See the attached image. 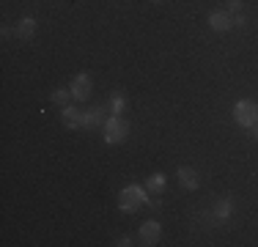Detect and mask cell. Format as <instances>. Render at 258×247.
Masks as SVG:
<instances>
[{
    "instance_id": "13",
    "label": "cell",
    "mask_w": 258,
    "mask_h": 247,
    "mask_svg": "<svg viewBox=\"0 0 258 247\" xmlns=\"http://www.w3.org/2000/svg\"><path fill=\"white\" fill-rule=\"evenodd\" d=\"M124 110H126V96L121 94V91H113V94H110V113L121 115Z\"/></svg>"
},
{
    "instance_id": "14",
    "label": "cell",
    "mask_w": 258,
    "mask_h": 247,
    "mask_svg": "<svg viewBox=\"0 0 258 247\" xmlns=\"http://www.w3.org/2000/svg\"><path fill=\"white\" fill-rule=\"evenodd\" d=\"M52 104H60V107H66V102L72 99V91H66V88H58V91H52Z\"/></svg>"
},
{
    "instance_id": "1",
    "label": "cell",
    "mask_w": 258,
    "mask_h": 247,
    "mask_svg": "<svg viewBox=\"0 0 258 247\" xmlns=\"http://www.w3.org/2000/svg\"><path fill=\"white\" fill-rule=\"evenodd\" d=\"M149 201V190L140 187V184H126L124 190H121V212L124 214H135L143 203Z\"/></svg>"
},
{
    "instance_id": "4",
    "label": "cell",
    "mask_w": 258,
    "mask_h": 247,
    "mask_svg": "<svg viewBox=\"0 0 258 247\" xmlns=\"http://www.w3.org/2000/svg\"><path fill=\"white\" fill-rule=\"evenodd\" d=\"M91 88H94V83H91V74H85V72L75 74V80H72V85H69L72 99H77V102H85V99L91 96Z\"/></svg>"
},
{
    "instance_id": "7",
    "label": "cell",
    "mask_w": 258,
    "mask_h": 247,
    "mask_svg": "<svg viewBox=\"0 0 258 247\" xmlns=\"http://www.w3.org/2000/svg\"><path fill=\"white\" fill-rule=\"evenodd\" d=\"M36 25H39V22H36L33 17H22V20L17 22V28H14V36L20 41H30L36 36Z\"/></svg>"
},
{
    "instance_id": "2",
    "label": "cell",
    "mask_w": 258,
    "mask_h": 247,
    "mask_svg": "<svg viewBox=\"0 0 258 247\" xmlns=\"http://www.w3.org/2000/svg\"><path fill=\"white\" fill-rule=\"evenodd\" d=\"M102 129H104V143L118 146V143H124L126 135H129V121L124 118V115H110Z\"/></svg>"
},
{
    "instance_id": "10",
    "label": "cell",
    "mask_w": 258,
    "mask_h": 247,
    "mask_svg": "<svg viewBox=\"0 0 258 247\" xmlns=\"http://www.w3.org/2000/svg\"><path fill=\"white\" fill-rule=\"evenodd\" d=\"M231 214H233V201H231V198H220V201L214 203V220L225 222Z\"/></svg>"
},
{
    "instance_id": "17",
    "label": "cell",
    "mask_w": 258,
    "mask_h": 247,
    "mask_svg": "<svg viewBox=\"0 0 258 247\" xmlns=\"http://www.w3.org/2000/svg\"><path fill=\"white\" fill-rule=\"evenodd\" d=\"M255 138H258V124H255Z\"/></svg>"
},
{
    "instance_id": "8",
    "label": "cell",
    "mask_w": 258,
    "mask_h": 247,
    "mask_svg": "<svg viewBox=\"0 0 258 247\" xmlns=\"http://www.w3.org/2000/svg\"><path fill=\"white\" fill-rule=\"evenodd\" d=\"M176 178H179V184H181L184 190H189V193H192V190H198V184H201L198 173H195L192 168H187V165L176 170Z\"/></svg>"
},
{
    "instance_id": "16",
    "label": "cell",
    "mask_w": 258,
    "mask_h": 247,
    "mask_svg": "<svg viewBox=\"0 0 258 247\" xmlns=\"http://www.w3.org/2000/svg\"><path fill=\"white\" fill-rule=\"evenodd\" d=\"M115 244H118V247H129V244H132V239H129V236H121Z\"/></svg>"
},
{
    "instance_id": "11",
    "label": "cell",
    "mask_w": 258,
    "mask_h": 247,
    "mask_svg": "<svg viewBox=\"0 0 258 247\" xmlns=\"http://www.w3.org/2000/svg\"><path fill=\"white\" fill-rule=\"evenodd\" d=\"M60 113H63V124L69 129L83 127V110H77V107H60Z\"/></svg>"
},
{
    "instance_id": "12",
    "label": "cell",
    "mask_w": 258,
    "mask_h": 247,
    "mask_svg": "<svg viewBox=\"0 0 258 247\" xmlns=\"http://www.w3.org/2000/svg\"><path fill=\"white\" fill-rule=\"evenodd\" d=\"M165 184H168L165 173H154V176H149V181H146V190H149V195H162Z\"/></svg>"
},
{
    "instance_id": "5",
    "label": "cell",
    "mask_w": 258,
    "mask_h": 247,
    "mask_svg": "<svg viewBox=\"0 0 258 247\" xmlns=\"http://www.w3.org/2000/svg\"><path fill=\"white\" fill-rule=\"evenodd\" d=\"M159 239H162V225H159L157 220H149V222L140 225V242H143L146 247L159 244Z\"/></svg>"
},
{
    "instance_id": "18",
    "label": "cell",
    "mask_w": 258,
    "mask_h": 247,
    "mask_svg": "<svg viewBox=\"0 0 258 247\" xmlns=\"http://www.w3.org/2000/svg\"><path fill=\"white\" fill-rule=\"evenodd\" d=\"M151 3H162V0H151Z\"/></svg>"
},
{
    "instance_id": "15",
    "label": "cell",
    "mask_w": 258,
    "mask_h": 247,
    "mask_svg": "<svg viewBox=\"0 0 258 247\" xmlns=\"http://www.w3.org/2000/svg\"><path fill=\"white\" fill-rule=\"evenodd\" d=\"M228 11L231 14H239L242 11V0H228Z\"/></svg>"
},
{
    "instance_id": "9",
    "label": "cell",
    "mask_w": 258,
    "mask_h": 247,
    "mask_svg": "<svg viewBox=\"0 0 258 247\" xmlns=\"http://www.w3.org/2000/svg\"><path fill=\"white\" fill-rule=\"evenodd\" d=\"M104 107H94V110H83V127L85 129H96L104 127Z\"/></svg>"
},
{
    "instance_id": "3",
    "label": "cell",
    "mask_w": 258,
    "mask_h": 247,
    "mask_svg": "<svg viewBox=\"0 0 258 247\" xmlns=\"http://www.w3.org/2000/svg\"><path fill=\"white\" fill-rule=\"evenodd\" d=\"M233 118H236L239 127H255L258 124V102L253 99H239L236 104H233Z\"/></svg>"
},
{
    "instance_id": "6",
    "label": "cell",
    "mask_w": 258,
    "mask_h": 247,
    "mask_svg": "<svg viewBox=\"0 0 258 247\" xmlns=\"http://www.w3.org/2000/svg\"><path fill=\"white\" fill-rule=\"evenodd\" d=\"M209 28L217 30V33L231 30L233 28V14L231 11H212V14H209Z\"/></svg>"
}]
</instances>
